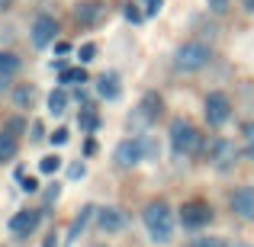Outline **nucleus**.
Instances as JSON below:
<instances>
[{
	"label": "nucleus",
	"instance_id": "nucleus-1",
	"mask_svg": "<svg viewBox=\"0 0 254 247\" xmlns=\"http://www.w3.org/2000/svg\"><path fill=\"white\" fill-rule=\"evenodd\" d=\"M142 222H145V231H148V238L155 244H168L174 238V212H171V205L164 202V199L145 205Z\"/></svg>",
	"mask_w": 254,
	"mask_h": 247
},
{
	"label": "nucleus",
	"instance_id": "nucleus-2",
	"mask_svg": "<svg viewBox=\"0 0 254 247\" xmlns=\"http://www.w3.org/2000/svg\"><path fill=\"white\" fill-rule=\"evenodd\" d=\"M209 61H212V49H209L206 42H184V45L177 49V55H174L177 71H187V74H193V71H203Z\"/></svg>",
	"mask_w": 254,
	"mask_h": 247
},
{
	"label": "nucleus",
	"instance_id": "nucleus-3",
	"mask_svg": "<svg viewBox=\"0 0 254 247\" xmlns=\"http://www.w3.org/2000/svg\"><path fill=\"white\" fill-rule=\"evenodd\" d=\"M196 145H199L196 125L187 122V119H174V122H171V148H174V154L187 157V154L196 151Z\"/></svg>",
	"mask_w": 254,
	"mask_h": 247
},
{
	"label": "nucleus",
	"instance_id": "nucleus-4",
	"mask_svg": "<svg viewBox=\"0 0 254 247\" xmlns=\"http://www.w3.org/2000/svg\"><path fill=\"white\" fill-rule=\"evenodd\" d=\"M238 157H242V148H238L235 142H229V138H219V142H212L209 161H212V167H216V170H222V173L235 170Z\"/></svg>",
	"mask_w": 254,
	"mask_h": 247
},
{
	"label": "nucleus",
	"instance_id": "nucleus-5",
	"mask_svg": "<svg viewBox=\"0 0 254 247\" xmlns=\"http://www.w3.org/2000/svg\"><path fill=\"white\" fill-rule=\"evenodd\" d=\"M229 116H232L229 97H225L222 90H212L209 97H206V122H209V125H225Z\"/></svg>",
	"mask_w": 254,
	"mask_h": 247
},
{
	"label": "nucleus",
	"instance_id": "nucleus-6",
	"mask_svg": "<svg viewBox=\"0 0 254 247\" xmlns=\"http://www.w3.org/2000/svg\"><path fill=\"white\" fill-rule=\"evenodd\" d=\"M145 157H148L145 138H126V142H119V148H116V164L119 167H135V164H142Z\"/></svg>",
	"mask_w": 254,
	"mask_h": 247
},
{
	"label": "nucleus",
	"instance_id": "nucleus-7",
	"mask_svg": "<svg viewBox=\"0 0 254 247\" xmlns=\"http://www.w3.org/2000/svg\"><path fill=\"white\" fill-rule=\"evenodd\" d=\"M39 222H42V209H19L16 215L10 218L13 238H29L32 231L39 228Z\"/></svg>",
	"mask_w": 254,
	"mask_h": 247
},
{
	"label": "nucleus",
	"instance_id": "nucleus-8",
	"mask_svg": "<svg viewBox=\"0 0 254 247\" xmlns=\"http://www.w3.org/2000/svg\"><path fill=\"white\" fill-rule=\"evenodd\" d=\"M180 222L187 225V228H203V225L212 222V209L206 202H187L184 209H180Z\"/></svg>",
	"mask_w": 254,
	"mask_h": 247
},
{
	"label": "nucleus",
	"instance_id": "nucleus-9",
	"mask_svg": "<svg viewBox=\"0 0 254 247\" xmlns=\"http://www.w3.org/2000/svg\"><path fill=\"white\" fill-rule=\"evenodd\" d=\"M55 36H58V23H55V16H36V23H32V45L36 49H45V45H52L55 42Z\"/></svg>",
	"mask_w": 254,
	"mask_h": 247
},
{
	"label": "nucleus",
	"instance_id": "nucleus-10",
	"mask_svg": "<svg viewBox=\"0 0 254 247\" xmlns=\"http://www.w3.org/2000/svg\"><path fill=\"white\" fill-rule=\"evenodd\" d=\"M232 212L245 222H254V186H242L232 193Z\"/></svg>",
	"mask_w": 254,
	"mask_h": 247
},
{
	"label": "nucleus",
	"instance_id": "nucleus-11",
	"mask_svg": "<svg viewBox=\"0 0 254 247\" xmlns=\"http://www.w3.org/2000/svg\"><path fill=\"white\" fill-rule=\"evenodd\" d=\"M97 225H100V231H106V235H116V231H123V228H126L123 209H116V205L97 209Z\"/></svg>",
	"mask_w": 254,
	"mask_h": 247
},
{
	"label": "nucleus",
	"instance_id": "nucleus-12",
	"mask_svg": "<svg viewBox=\"0 0 254 247\" xmlns=\"http://www.w3.org/2000/svg\"><path fill=\"white\" fill-rule=\"evenodd\" d=\"M100 16H103V6H100L97 0H84V3L74 6V19H77V23H84V26L100 23Z\"/></svg>",
	"mask_w": 254,
	"mask_h": 247
},
{
	"label": "nucleus",
	"instance_id": "nucleus-13",
	"mask_svg": "<svg viewBox=\"0 0 254 247\" xmlns=\"http://www.w3.org/2000/svg\"><path fill=\"white\" fill-rule=\"evenodd\" d=\"M97 93L103 99H119V93H123V87H119V74H100V81H97Z\"/></svg>",
	"mask_w": 254,
	"mask_h": 247
},
{
	"label": "nucleus",
	"instance_id": "nucleus-14",
	"mask_svg": "<svg viewBox=\"0 0 254 247\" xmlns=\"http://www.w3.org/2000/svg\"><path fill=\"white\" fill-rule=\"evenodd\" d=\"M138 109H142V119H145V122H155V119L161 116V97H158V93H145Z\"/></svg>",
	"mask_w": 254,
	"mask_h": 247
},
{
	"label": "nucleus",
	"instance_id": "nucleus-15",
	"mask_svg": "<svg viewBox=\"0 0 254 247\" xmlns=\"http://www.w3.org/2000/svg\"><path fill=\"white\" fill-rule=\"evenodd\" d=\"M93 215H97V209H93V205H84V209H81V215H77L74 222H71V228H68V244H71V241H74V238H77V235H81V231L87 228V222H90Z\"/></svg>",
	"mask_w": 254,
	"mask_h": 247
},
{
	"label": "nucleus",
	"instance_id": "nucleus-16",
	"mask_svg": "<svg viewBox=\"0 0 254 247\" xmlns=\"http://www.w3.org/2000/svg\"><path fill=\"white\" fill-rule=\"evenodd\" d=\"M19 151V142L16 135H10V132H0V161H13Z\"/></svg>",
	"mask_w": 254,
	"mask_h": 247
},
{
	"label": "nucleus",
	"instance_id": "nucleus-17",
	"mask_svg": "<svg viewBox=\"0 0 254 247\" xmlns=\"http://www.w3.org/2000/svg\"><path fill=\"white\" fill-rule=\"evenodd\" d=\"M64 109H68V90L58 87V90L49 93V112H52V116H62Z\"/></svg>",
	"mask_w": 254,
	"mask_h": 247
},
{
	"label": "nucleus",
	"instance_id": "nucleus-18",
	"mask_svg": "<svg viewBox=\"0 0 254 247\" xmlns=\"http://www.w3.org/2000/svg\"><path fill=\"white\" fill-rule=\"evenodd\" d=\"M19 71V58L13 51H0V77H13Z\"/></svg>",
	"mask_w": 254,
	"mask_h": 247
},
{
	"label": "nucleus",
	"instance_id": "nucleus-19",
	"mask_svg": "<svg viewBox=\"0 0 254 247\" xmlns=\"http://www.w3.org/2000/svg\"><path fill=\"white\" fill-rule=\"evenodd\" d=\"M62 84H87V71L84 68H64L62 71Z\"/></svg>",
	"mask_w": 254,
	"mask_h": 247
},
{
	"label": "nucleus",
	"instance_id": "nucleus-20",
	"mask_svg": "<svg viewBox=\"0 0 254 247\" xmlns=\"http://www.w3.org/2000/svg\"><path fill=\"white\" fill-rule=\"evenodd\" d=\"M242 135H245V157L254 161V122H245L242 125Z\"/></svg>",
	"mask_w": 254,
	"mask_h": 247
},
{
	"label": "nucleus",
	"instance_id": "nucleus-21",
	"mask_svg": "<svg viewBox=\"0 0 254 247\" xmlns=\"http://www.w3.org/2000/svg\"><path fill=\"white\" fill-rule=\"evenodd\" d=\"M77 122H81V129H87V132L97 129L100 119H97V112H93V106H84V109H81V119H77Z\"/></svg>",
	"mask_w": 254,
	"mask_h": 247
},
{
	"label": "nucleus",
	"instance_id": "nucleus-22",
	"mask_svg": "<svg viewBox=\"0 0 254 247\" xmlns=\"http://www.w3.org/2000/svg\"><path fill=\"white\" fill-rule=\"evenodd\" d=\"M190 247H229L225 244V238H216V235H199V238H193V244Z\"/></svg>",
	"mask_w": 254,
	"mask_h": 247
},
{
	"label": "nucleus",
	"instance_id": "nucleus-23",
	"mask_svg": "<svg viewBox=\"0 0 254 247\" xmlns=\"http://www.w3.org/2000/svg\"><path fill=\"white\" fill-rule=\"evenodd\" d=\"M13 99H16V106H19V109H26V106H29L32 103V87H16V93H13Z\"/></svg>",
	"mask_w": 254,
	"mask_h": 247
},
{
	"label": "nucleus",
	"instance_id": "nucleus-24",
	"mask_svg": "<svg viewBox=\"0 0 254 247\" xmlns=\"http://www.w3.org/2000/svg\"><path fill=\"white\" fill-rule=\"evenodd\" d=\"M58 167H62V157H58V154H45L42 161H39V170H42V173H55Z\"/></svg>",
	"mask_w": 254,
	"mask_h": 247
},
{
	"label": "nucleus",
	"instance_id": "nucleus-25",
	"mask_svg": "<svg viewBox=\"0 0 254 247\" xmlns=\"http://www.w3.org/2000/svg\"><path fill=\"white\" fill-rule=\"evenodd\" d=\"M16 177H19V186H23L26 193H39V180L36 177H26V170H16Z\"/></svg>",
	"mask_w": 254,
	"mask_h": 247
},
{
	"label": "nucleus",
	"instance_id": "nucleus-26",
	"mask_svg": "<svg viewBox=\"0 0 254 247\" xmlns=\"http://www.w3.org/2000/svg\"><path fill=\"white\" fill-rule=\"evenodd\" d=\"M126 19H129V23H142V19H145V13L142 10H138V3H126Z\"/></svg>",
	"mask_w": 254,
	"mask_h": 247
},
{
	"label": "nucleus",
	"instance_id": "nucleus-27",
	"mask_svg": "<svg viewBox=\"0 0 254 247\" xmlns=\"http://www.w3.org/2000/svg\"><path fill=\"white\" fill-rule=\"evenodd\" d=\"M93 55H97V45L93 42H87V45H81V51H77V58L87 64V61H93Z\"/></svg>",
	"mask_w": 254,
	"mask_h": 247
},
{
	"label": "nucleus",
	"instance_id": "nucleus-28",
	"mask_svg": "<svg viewBox=\"0 0 254 247\" xmlns=\"http://www.w3.org/2000/svg\"><path fill=\"white\" fill-rule=\"evenodd\" d=\"M164 6V0H145V16H158Z\"/></svg>",
	"mask_w": 254,
	"mask_h": 247
},
{
	"label": "nucleus",
	"instance_id": "nucleus-29",
	"mask_svg": "<svg viewBox=\"0 0 254 247\" xmlns=\"http://www.w3.org/2000/svg\"><path fill=\"white\" fill-rule=\"evenodd\" d=\"M206 6H209L212 13H219V16H222V13L229 10V0H206Z\"/></svg>",
	"mask_w": 254,
	"mask_h": 247
},
{
	"label": "nucleus",
	"instance_id": "nucleus-30",
	"mask_svg": "<svg viewBox=\"0 0 254 247\" xmlns=\"http://www.w3.org/2000/svg\"><path fill=\"white\" fill-rule=\"evenodd\" d=\"M84 173H87V167H84L81 161H77V164H71V167H68V177H71V180H84Z\"/></svg>",
	"mask_w": 254,
	"mask_h": 247
},
{
	"label": "nucleus",
	"instance_id": "nucleus-31",
	"mask_svg": "<svg viewBox=\"0 0 254 247\" xmlns=\"http://www.w3.org/2000/svg\"><path fill=\"white\" fill-rule=\"evenodd\" d=\"M68 129H55V132H52V145H64V142H68Z\"/></svg>",
	"mask_w": 254,
	"mask_h": 247
},
{
	"label": "nucleus",
	"instance_id": "nucleus-32",
	"mask_svg": "<svg viewBox=\"0 0 254 247\" xmlns=\"http://www.w3.org/2000/svg\"><path fill=\"white\" fill-rule=\"evenodd\" d=\"M58 193H62V190H58V183H55L49 193H45V202H55V199H58Z\"/></svg>",
	"mask_w": 254,
	"mask_h": 247
},
{
	"label": "nucleus",
	"instance_id": "nucleus-33",
	"mask_svg": "<svg viewBox=\"0 0 254 247\" xmlns=\"http://www.w3.org/2000/svg\"><path fill=\"white\" fill-rule=\"evenodd\" d=\"M242 3H245V10H248V13H254V0H242Z\"/></svg>",
	"mask_w": 254,
	"mask_h": 247
},
{
	"label": "nucleus",
	"instance_id": "nucleus-34",
	"mask_svg": "<svg viewBox=\"0 0 254 247\" xmlns=\"http://www.w3.org/2000/svg\"><path fill=\"white\" fill-rule=\"evenodd\" d=\"M3 81H6V77H0V93H3Z\"/></svg>",
	"mask_w": 254,
	"mask_h": 247
},
{
	"label": "nucleus",
	"instance_id": "nucleus-35",
	"mask_svg": "<svg viewBox=\"0 0 254 247\" xmlns=\"http://www.w3.org/2000/svg\"><path fill=\"white\" fill-rule=\"evenodd\" d=\"M3 6H6V0H0V10H3Z\"/></svg>",
	"mask_w": 254,
	"mask_h": 247
},
{
	"label": "nucleus",
	"instance_id": "nucleus-36",
	"mask_svg": "<svg viewBox=\"0 0 254 247\" xmlns=\"http://www.w3.org/2000/svg\"><path fill=\"white\" fill-rule=\"evenodd\" d=\"M6 3H10V0H6Z\"/></svg>",
	"mask_w": 254,
	"mask_h": 247
}]
</instances>
